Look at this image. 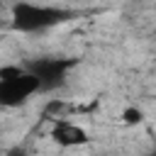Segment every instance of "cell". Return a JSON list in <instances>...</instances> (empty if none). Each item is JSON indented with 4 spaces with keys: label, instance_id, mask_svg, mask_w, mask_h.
Returning a JSON list of instances; mask_svg holds the SVG:
<instances>
[{
    "label": "cell",
    "instance_id": "obj_1",
    "mask_svg": "<svg viewBox=\"0 0 156 156\" xmlns=\"http://www.w3.org/2000/svg\"><path fill=\"white\" fill-rule=\"evenodd\" d=\"M73 17H76V12H71V10L54 7V5H39V2H29V0H17L10 10V24L15 32H22V34L46 32Z\"/></svg>",
    "mask_w": 156,
    "mask_h": 156
},
{
    "label": "cell",
    "instance_id": "obj_2",
    "mask_svg": "<svg viewBox=\"0 0 156 156\" xmlns=\"http://www.w3.org/2000/svg\"><path fill=\"white\" fill-rule=\"evenodd\" d=\"M41 93L39 80L24 71V66H2L0 68V105L20 107L32 95Z\"/></svg>",
    "mask_w": 156,
    "mask_h": 156
},
{
    "label": "cell",
    "instance_id": "obj_3",
    "mask_svg": "<svg viewBox=\"0 0 156 156\" xmlns=\"http://www.w3.org/2000/svg\"><path fill=\"white\" fill-rule=\"evenodd\" d=\"M78 66V58H66V56H37L24 63V71L32 73L39 80L41 93H51L66 83L68 71Z\"/></svg>",
    "mask_w": 156,
    "mask_h": 156
},
{
    "label": "cell",
    "instance_id": "obj_4",
    "mask_svg": "<svg viewBox=\"0 0 156 156\" xmlns=\"http://www.w3.org/2000/svg\"><path fill=\"white\" fill-rule=\"evenodd\" d=\"M51 139H54L58 146H63V149L85 146V144L90 141V136H88V132H85L83 127H78V124H73V122H66V119H58V122L54 124Z\"/></svg>",
    "mask_w": 156,
    "mask_h": 156
},
{
    "label": "cell",
    "instance_id": "obj_5",
    "mask_svg": "<svg viewBox=\"0 0 156 156\" xmlns=\"http://www.w3.org/2000/svg\"><path fill=\"white\" fill-rule=\"evenodd\" d=\"M122 122L124 124H141L144 122V112L139 107H124L122 110Z\"/></svg>",
    "mask_w": 156,
    "mask_h": 156
},
{
    "label": "cell",
    "instance_id": "obj_6",
    "mask_svg": "<svg viewBox=\"0 0 156 156\" xmlns=\"http://www.w3.org/2000/svg\"><path fill=\"white\" fill-rule=\"evenodd\" d=\"M7 156H27V149L24 146H12V149H7Z\"/></svg>",
    "mask_w": 156,
    "mask_h": 156
},
{
    "label": "cell",
    "instance_id": "obj_7",
    "mask_svg": "<svg viewBox=\"0 0 156 156\" xmlns=\"http://www.w3.org/2000/svg\"><path fill=\"white\" fill-rule=\"evenodd\" d=\"M144 156H156V149H151L149 154H144Z\"/></svg>",
    "mask_w": 156,
    "mask_h": 156
}]
</instances>
